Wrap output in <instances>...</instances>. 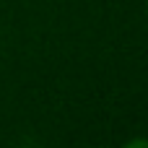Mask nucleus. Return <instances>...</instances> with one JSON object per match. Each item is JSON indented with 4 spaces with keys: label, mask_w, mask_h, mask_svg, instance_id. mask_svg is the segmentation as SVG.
Segmentation results:
<instances>
[{
    "label": "nucleus",
    "mask_w": 148,
    "mask_h": 148,
    "mask_svg": "<svg viewBox=\"0 0 148 148\" xmlns=\"http://www.w3.org/2000/svg\"><path fill=\"white\" fill-rule=\"evenodd\" d=\"M127 146H146V148H148V138H135V140H127Z\"/></svg>",
    "instance_id": "f257e3e1"
}]
</instances>
